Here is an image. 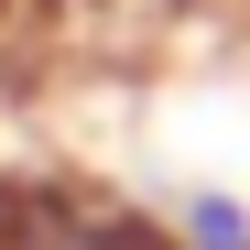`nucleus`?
<instances>
[{
	"label": "nucleus",
	"mask_w": 250,
	"mask_h": 250,
	"mask_svg": "<svg viewBox=\"0 0 250 250\" xmlns=\"http://www.w3.org/2000/svg\"><path fill=\"white\" fill-rule=\"evenodd\" d=\"M0 250H174V229H163V207L120 185L0 163Z\"/></svg>",
	"instance_id": "obj_1"
},
{
	"label": "nucleus",
	"mask_w": 250,
	"mask_h": 250,
	"mask_svg": "<svg viewBox=\"0 0 250 250\" xmlns=\"http://www.w3.org/2000/svg\"><path fill=\"white\" fill-rule=\"evenodd\" d=\"M163 229H174V250H250V196L218 185V174H196V185H174Z\"/></svg>",
	"instance_id": "obj_2"
},
{
	"label": "nucleus",
	"mask_w": 250,
	"mask_h": 250,
	"mask_svg": "<svg viewBox=\"0 0 250 250\" xmlns=\"http://www.w3.org/2000/svg\"><path fill=\"white\" fill-rule=\"evenodd\" d=\"M239 11H250V0H239Z\"/></svg>",
	"instance_id": "obj_3"
}]
</instances>
